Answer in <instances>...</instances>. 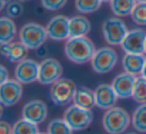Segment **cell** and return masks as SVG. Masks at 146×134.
<instances>
[{
    "mask_svg": "<svg viewBox=\"0 0 146 134\" xmlns=\"http://www.w3.org/2000/svg\"><path fill=\"white\" fill-rule=\"evenodd\" d=\"M95 45L88 37H71L65 43L66 57L75 64H85L91 61L95 53Z\"/></svg>",
    "mask_w": 146,
    "mask_h": 134,
    "instance_id": "6da1fadb",
    "label": "cell"
},
{
    "mask_svg": "<svg viewBox=\"0 0 146 134\" xmlns=\"http://www.w3.org/2000/svg\"><path fill=\"white\" fill-rule=\"evenodd\" d=\"M131 117L124 108L107 109L102 117V126L108 134H123L130 125Z\"/></svg>",
    "mask_w": 146,
    "mask_h": 134,
    "instance_id": "7a4b0ae2",
    "label": "cell"
},
{
    "mask_svg": "<svg viewBox=\"0 0 146 134\" xmlns=\"http://www.w3.org/2000/svg\"><path fill=\"white\" fill-rule=\"evenodd\" d=\"M48 38L46 28L35 22L25 23L19 30L20 41L31 50H35L42 46Z\"/></svg>",
    "mask_w": 146,
    "mask_h": 134,
    "instance_id": "3957f363",
    "label": "cell"
},
{
    "mask_svg": "<svg viewBox=\"0 0 146 134\" xmlns=\"http://www.w3.org/2000/svg\"><path fill=\"white\" fill-rule=\"evenodd\" d=\"M77 86L69 78H62L57 80L55 83L51 85L50 88V98L52 102L57 106H66L75 95Z\"/></svg>",
    "mask_w": 146,
    "mask_h": 134,
    "instance_id": "277c9868",
    "label": "cell"
},
{
    "mask_svg": "<svg viewBox=\"0 0 146 134\" xmlns=\"http://www.w3.org/2000/svg\"><path fill=\"white\" fill-rule=\"evenodd\" d=\"M63 119L67 122L73 131H82L87 129L93 121V113L91 110L84 109L73 104L63 113Z\"/></svg>",
    "mask_w": 146,
    "mask_h": 134,
    "instance_id": "5b68a950",
    "label": "cell"
},
{
    "mask_svg": "<svg viewBox=\"0 0 146 134\" xmlns=\"http://www.w3.org/2000/svg\"><path fill=\"white\" fill-rule=\"evenodd\" d=\"M101 28L104 40L110 46L121 45L129 31L125 23L117 17H110L104 20Z\"/></svg>",
    "mask_w": 146,
    "mask_h": 134,
    "instance_id": "8992f818",
    "label": "cell"
},
{
    "mask_svg": "<svg viewBox=\"0 0 146 134\" xmlns=\"http://www.w3.org/2000/svg\"><path fill=\"white\" fill-rule=\"evenodd\" d=\"M118 62V54L111 47H101L97 49L92 57L91 67L98 74L109 73Z\"/></svg>",
    "mask_w": 146,
    "mask_h": 134,
    "instance_id": "52a82bcc",
    "label": "cell"
},
{
    "mask_svg": "<svg viewBox=\"0 0 146 134\" xmlns=\"http://www.w3.org/2000/svg\"><path fill=\"white\" fill-rule=\"evenodd\" d=\"M63 68L58 60L46 58L39 63L38 82L42 85H52L62 77Z\"/></svg>",
    "mask_w": 146,
    "mask_h": 134,
    "instance_id": "ba28073f",
    "label": "cell"
},
{
    "mask_svg": "<svg viewBox=\"0 0 146 134\" xmlns=\"http://www.w3.org/2000/svg\"><path fill=\"white\" fill-rule=\"evenodd\" d=\"M39 63L33 59L25 58L16 64L14 78L21 84H31L38 81Z\"/></svg>",
    "mask_w": 146,
    "mask_h": 134,
    "instance_id": "9c48e42d",
    "label": "cell"
},
{
    "mask_svg": "<svg viewBox=\"0 0 146 134\" xmlns=\"http://www.w3.org/2000/svg\"><path fill=\"white\" fill-rule=\"evenodd\" d=\"M22 84L16 79H8L0 86V102L3 106L11 107L22 98Z\"/></svg>",
    "mask_w": 146,
    "mask_h": 134,
    "instance_id": "30bf717a",
    "label": "cell"
},
{
    "mask_svg": "<svg viewBox=\"0 0 146 134\" xmlns=\"http://www.w3.org/2000/svg\"><path fill=\"white\" fill-rule=\"evenodd\" d=\"M146 32L141 28L131 29L121 43V48L125 53L143 54L145 53Z\"/></svg>",
    "mask_w": 146,
    "mask_h": 134,
    "instance_id": "8fae6325",
    "label": "cell"
},
{
    "mask_svg": "<svg viewBox=\"0 0 146 134\" xmlns=\"http://www.w3.org/2000/svg\"><path fill=\"white\" fill-rule=\"evenodd\" d=\"M21 115H22V118H25L39 125L46 120L47 115H48V107L46 103L42 100L33 99L28 101L23 106Z\"/></svg>",
    "mask_w": 146,
    "mask_h": 134,
    "instance_id": "7c38bea8",
    "label": "cell"
},
{
    "mask_svg": "<svg viewBox=\"0 0 146 134\" xmlns=\"http://www.w3.org/2000/svg\"><path fill=\"white\" fill-rule=\"evenodd\" d=\"M48 38L54 41H62L69 37V18L64 15L52 17L45 26Z\"/></svg>",
    "mask_w": 146,
    "mask_h": 134,
    "instance_id": "4fadbf2b",
    "label": "cell"
},
{
    "mask_svg": "<svg viewBox=\"0 0 146 134\" xmlns=\"http://www.w3.org/2000/svg\"><path fill=\"white\" fill-rule=\"evenodd\" d=\"M136 81V77L134 75L123 72L119 73L113 78L112 80V87L115 91L116 95L120 99H127L132 97L133 93L134 84Z\"/></svg>",
    "mask_w": 146,
    "mask_h": 134,
    "instance_id": "5bb4252c",
    "label": "cell"
},
{
    "mask_svg": "<svg viewBox=\"0 0 146 134\" xmlns=\"http://www.w3.org/2000/svg\"><path fill=\"white\" fill-rule=\"evenodd\" d=\"M94 94H95L96 107L103 110L114 107L118 99V96L116 95L111 84H99L94 90Z\"/></svg>",
    "mask_w": 146,
    "mask_h": 134,
    "instance_id": "9a60e30c",
    "label": "cell"
},
{
    "mask_svg": "<svg viewBox=\"0 0 146 134\" xmlns=\"http://www.w3.org/2000/svg\"><path fill=\"white\" fill-rule=\"evenodd\" d=\"M0 50L3 56H5L12 63H18L25 59L28 52V48L21 41L1 44Z\"/></svg>",
    "mask_w": 146,
    "mask_h": 134,
    "instance_id": "2e32d148",
    "label": "cell"
},
{
    "mask_svg": "<svg viewBox=\"0 0 146 134\" xmlns=\"http://www.w3.org/2000/svg\"><path fill=\"white\" fill-rule=\"evenodd\" d=\"M145 62L146 57L143 54H131V53H125L121 61L124 72H127L134 76L142 73Z\"/></svg>",
    "mask_w": 146,
    "mask_h": 134,
    "instance_id": "e0dca14e",
    "label": "cell"
},
{
    "mask_svg": "<svg viewBox=\"0 0 146 134\" xmlns=\"http://www.w3.org/2000/svg\"><path fill=\"white\" fill-rule=\"evenodd\" d=\"M91 30V23L83 15H75L69 18V38L86 36Z\"/></svg>",
    "mask_w": 146,
    "mask_h": 134,
    "instance_id": "ac0fdd59",
    "label": "cell"
},
{
    "mask_svg": "<svg viewBox=\"0 0 146 134\" xmlns=\"http://www.w3.org/2000/svg\"><path fill=\"white\" fill-rule=\"evenodd\" d=\"M73 103L84 109L92 110L96 106L94 91L85 86L77 88L73 98Z\"/></svg>",
    "mask_w": 146,
    "mask_h": 134,
    "instance_id": "d6986e66",
    "label": "cell"
},
{
    "mask_svg": "<svg viewBox=\"0 0 146 134\" xmlns=\"http://www.w3.org/2000/svg\"><path fill=\"white\" fill-rule=\"evenodd\" d=\"M17 34V27L14 21L8 16H3L0 19V43H11Z\"/></svg>",
    "mask_w": 146,
    "mask_h": 134,
    "instance_id": "ffe728a7",
    "label": "cell"
},
{
    "mask_svg": "<svg viewBox=\"0 0 146 134\" xmlns=\"http://www.w3.org/2000/svg\"><path fill=\"white\" fill-rule=\"evenodd\" d=\"M136 3V0H111L110 9L116 16L126 17L131 15Z\"/></svg>",
    "mask_w": 146,
    "mask_h": 134,
    "instance_id": "44dd1931",
    "label": "cell"
},
{
    "mask_svg": "<svg viewBox=\"0 0 146 134\" xmlns=\"http://www.w3.org/2000/svg\"><path fill=\"white\" fill-rule=\"evenodd\" d=\"M131 123L136 131L146 133V103H141L134 110Z\"/></svg>",
    "mask_w": 146,
    "mask_h": 134,
    "instance_id": "7402d4cb",
    "label": "cell"
},
{
    "mask_svg": "<svg viewBox=\"0 0 146 134\" xmlns=\"http://www.w3.org/2000/svg\"><path fill=\"white\" fill-rule=\"evenodd\" d=\"M38 125L25 118L17 120L12 125V134H38Z\"/></svg>",
    "mask_w": 146,
    "mask_h": 134,
    "instance_id": "603a6c76",
    "label": "cell"
},
{
    "mask_svg": "<svg viewBox=\"0 0 146 134\" xmlns=\"http://www.w3.org/2000/svg\"><path fill=\"white\" fill-rule=\"evenodd\" d=\"M73 129L67 124L64 119H53L47 126L48 134H72Z\"/></svg>",
    "mask_w": 146,
    "mask_h": 134,
    "instance_id": "cb8c5ba5",
    "label": "cell"
},
{
    "mask_svg": "<svg viewBox=\"0 0 146 134\" xmlns=\"http://www.w3.org/2000/svg\"><path fill=\"white\" fill-rule=\"evenodd\" d=\"M102 3L101 0H75V8L83 14L93 13L100 8Z\"/></svg>",
    "mask_w": 146,
    "mask_h": 134,
    "instance_id": "d4e9b609",
    "label": "cell"
},
{
    "mask_svg": "<svg viewBox=\"0 0 146 134\" xmlns=\"http://www.w3.org/2000/svg\"><path fill=\"white\" fill-rule=\"evenodd\" d=\"M132 98L134 101L138 103H146V78L136 77V81L134 84Z\"/></svg>",
    "mask_w": 146,
    "mask_h": 134,
    "instance_id": "484cf974",
    "label": "cell"
},
{
    "mask_svg": "<svg viewBox=\"0 0 146 134\" xmlns=\"http://www.w3.org/2000/svg\"><path fill=\"white\" fill-rule=\"evenodd\" d=\"M131 19L135 24L146 26V3L137 2L131 13Z\"/></svg>",
    "mask_w": 146,
    "mask_h": 134,
    "instance_id": "4316f807",
    "label": "cell"
},
{
    "mask_svg": "<svg viewBox=\"0 0 146 134\" xmlns=\"http://www.w3.org/2000/svg\"><path fill=\"white\" fill-rule=\"evenodd\" d=\"M5 11L8 17L11 19L19 18L24 12V7L22 5V2H20L19 0H12L10 3L6 5L5 7Z\"/></svg>",
    "mask_w": 146,
    "mask_h": 134,
    "instance_id": "83f0119b",
    "label": "cell"
},
{
    "mask_svg": "<svg viewBox=\"0 0 146 134\" xmlns=\"http://www.w3.org/2000/svg\"><path fill=\"white\" fill-rule=\"evenodd\" d=\"M68 0H41V4L46 10L57 11L66 5Z\"/></svg>",
    "mask_w": 146,
    "mask_h": 134,
    "instance_id": "f1b7e54d",
    "label": "cell"
},
{
    "mask_svg": "<svg viewBox=\"0 0 146 134\" xmlns=\"http://www.w3.org/2000/svg\"><path fill=\"white\" fill-rule=\"evenodd\" d=\"M0 134H12V126L2 120L0 122Z\"/></svg>",
    "mask_w": 146,
    "mask_h": 134,
    "instance_id": "f546056e",
    "label": "cell"
},
{
    "mask_svg": "<svg viewBox=\"0 0 146 134\" xmlns=\"http://www.w3.org/2000/svg\"><path fill=\"white\" fill-rule=\"evenodd\" d=\"M9 78V72L6 69V67H4L3 65L0 66V82L1 83H4L5 81H7Z\"/></svg>",
    "mask_w": 146,
    "mask_h": 134,
    "instance_id": "4dcf8cb0",
    "label": "cell"
},
{
    "mask_svg": "<svg viewBox=\"0 0 146 134\" xmlns=\"http://www.w3.org/2000/svg\"><path fill=\"white\" fill-rule=\"evenodd\" d=\"M12 0H1V6H0V10H3V9L6 7V5L8 3H10Z\"/></svg>",
    "mask_w": 146,
    "mask_h": 134,
    "instance_id": "1f68e13d",
    "label": "cell"
},
{
    "mask_svg": "<svg viewBox=\"0 0 146 134\" xmlns=\"http://www.w3.org/2000/svg\"><path fill=\"white\" fill-rule=\"evenodd\" d=\"M141 76H142V77H144V78H146V62H145V65H144L143 70H142Z\"/></svg>",
    "mask_w": 146,
    "mask_h": 134,
    "instance_id": "d6a6232c",
    "label": "cell"
},
{
    "mask_svg": "<svg viewBox=\"0 0 146 134\" xmlns=\"http://www.w3.org/2000/svg\"><path fill=\"white\" fill-rule=\"evenodd\" d=\"M20 2H22V3H25V2H28V1H30V0H19Z\"/></svg>",
    "mask_w": 146,
    "mask_h": 134,
    "instance_id": "836d02e7",
    "label": "cell"
},
{
    "mask_svg": "<svg viewBox=\"0 0 146 134\" xmlns=\"http://www.w3.org/2000/svg\"><path fill=\"white\" fill-rule=\"evenodd\" d=\"M101 1H102V2H106V3H107V2H111V0H101Z\"/></svg>",
    "mask_w": 146,
    "mask_h": 134,
    "instance_id": "e575fe53",
    "label": "cell"
},
{
    "mask_svg": "<svg viewBox=\"0 0 146 134\" xmlns=\"http://www.w3.org/2000/svg\"><path fill=\"white\" fill-rule=\"evenodd\" d=\"M137 2H145L146 3V0H136Z\"/></svg>",
    "mask_w": 146,
    "mask_h": 134,
    "instance_id": "d590c367",
    "label": "cell"
},
{
    "mask_svg": "<svg viewBox=\"0 0 146 134\" xmlns=\"http://www.w3.org/2000/svg\"><path fill=\"white\" fill-rule=\"evenodd\" d=\"M38 134H48V133H47V132H39Z\"/></svg>",
    "mask_w": 146,
    "mask_h": 134,
    "instance_id": "8d00e7d4",
    "label": "cell"
},
{
    "mask_svg": "<svg viewBox=\"0 0 146 134\" xmlns=\"http://www.w3.org/2000/svg\"><path fill=\"white\" fill-rule=\"evenodd\" d=\"M125 134H136V133H134V132H128V133H125Z\"/></svg>",
    "mask_w": 146,
    "mask_h": 134,
    "instance_id": "74e56055",
    "label": "cell"
},
{
    "mask_svg": "<svg viewBox=\"0 0 146 134\" xmlns=\"http://www.w3.org/2000/svg\"><path fill=\"white\" fill-rule=\"evenodd\" d=\"M145 53H146V41H145Z\"/></svg>",
    "mask_w": 146,
    "mask_h": 134,
    "instance_id": "f35d334b",
    "label": "cell"
}]
</instances>
